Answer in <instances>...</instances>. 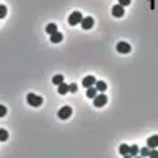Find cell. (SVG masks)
I'll list each match as a JSON object with an SVG mask.
<instances>
[{
	"mask_svg": "<svg viewBox=\"0 0 158 158\" xmlns=\"http://www.w3.org/2000/svg\"><path fill=\"white\" fill-rule=\"evenodd\" d=\"M147 147H150V149L158 147V134H155V136H150V138L147 139Z\"/></svg>",
	"mask_w": 158,
	"mask_h": 158,
	"instance_id": "cell-9",
	"label": "cell"
},
{
	"mask_svg": "<svg viewBox=\"0 0 158 158\" xmlns=\"http://www.w3.org/2000/svg\"><path fill=\"white\" fill-rule=\"evenodd\" d=\"M54 32H57V24H48L46 33H48V35H52Z\"/></svg>",
	"mask_w": 158,
	"mask_h": 158,
	"instance_id": "cell-15",
	"label": "cell"
},
{
	"mask_svg": "<svg viewBox=\"0 0 158 158\" xmlns=\"http://www.w3.org/2000/svg\"><path fill=\"white\" fill-rule=\"evenodd\" d=\"M27 103H29L30 106H33V108H38V106L43 104V98L35 95V93H29L27 95Z\"/></svg>",
	"mask_w": 158,
	"mask_h": 158,
	"instance_id": "cell-1",
	"label": "cell"
},
{
	"mask_svg": "<svg viewBox=\"0 0 158 158\" xmlns=\"http://www.w3.org/2000/svg\"><path fill=\"white\" fill-rule=\"evenodd\" d=\"M7 16V7L5 5H0V19Z\"/></svg>",
	"mask_w": 158,
	"mask_h": 158,
	"instance_id": "cell-19",
	"label": "cell"
},
{
	"mask_svg": "<svg viewBox=\"0 0 158 158\" xmlns=\"http://www.w3.org/2000/svg\"><path fill=\"white\" fill-rule=\"evenodd\" d=\"M139 154L142 155V157H149V154H150V149H149V147H145V149H141V150H139Z\"/></svg>",
	"mask_w": 158,
	"mask_h": 158,
	"instance_id": "cell-20",
	"label": "cell"
},
{
	"mask_svg": "<svg viewBox=\"0 0 158 158\" xmlns=\"http://www.w3.org/2000/svg\"><path fill=\"white\" fill-rule=\"evenodd\" d=\"M8 139V131L5 128H0V141H7Z\"/></svg>",
	"mask_w": 158,
	"mask_h": 158,
	"instance_id": "cell-18",
	"label": "cell"
},
{
	"mask_svg": "<svg viewBox=\"0 0 158 158\" xmlns=\"http://www.w3.org/2000/svg\"><path fill=\"white\" fill-rule=\"evenodd\" d=\"M52 82L55 84V86H59L60 82H63V76H62V75H55V76L52 78Z\"/></svg>",
	"mask_w": 158,
	"mask_h": 158,
	"instance_id": "cell-17",
	"label": "cell"
},
{
	"mask_svg": "<svg viewBox=\"0 0 158 158\" xmlns=\"http://www.w3.org/2000/svg\"><path fill=\"white\" fill-rule=\"evenodd\" d=\"M95 89L100 90V92H104V90L108 89V86H106L104 81H98V82H95Z\"/></svg>",
	"mask_w": 158,
	"mask_h": 158,
	"instance_id": "cell-13",
	"label": "cell"
},
{
	"mask_svg": "<svg viewBox=\"0 0 158 158\" xmlns=\"http://www.w3.org/2000/svg\"><path fill=\"white\" fill-rule=\"evenodd\" d=\"M97 93H98V90L95 89L93 86L87 89V97H89V98H95V97H97Z\"/></svg>",
	"mask_w": 158,
	"mask_h": 158,
	"instance_id": "cell-14",
	"label": "cell"
},
{
	"mask_svg": "<svg viewBox=\"0 0 158 158\" xmlns=\"http://www.w3.org/2000/svg\"><path fill=\"white\" fill-rule=\"evenodd\" d=\"M130 3H131V0H118V5H122V7H127Z\"/></svg>",
	"mask_w": 158,
	"mask_h": 158,
	"instance_id": "cell-22",
	"label": "cell"
},
{
	"mask_svg": "<svg viewBox=\"0 0 158 158\" xmlns=\"http://www.w3.org/2000/svg\"><path fill=\"white\" fill-rule=\"evenodd\" d=\"M57 90H59V93H60V95H65V93H68V92H70V89H68V84H65V82H60V84H59V87H57Z\"/></svg>",
	"mask_w": 158,
	"mask_h": 158,
	"instance_id": "cell-11",
	"label": "cell"
},
{
	"mask_svg": "<svg viewBox=\"0 0 158 158\" xmlns=\"http://www.w3.org/2000/svg\"><path fill=\"white\" fill-rule=\"evenodd\" d=\"M138 154H139V147L134 144V145H131V147L128 149V155L127 157H136Z\"/></svg>",
	"mask_w": 158,
	"mask_h": 158,
	"instance_id": "cell-12",
	"label": "cell"
},
{
	"mask_svg": "<svg viewBox=\"0 0 158 158\" xmlns=\"http://www.w3.org/2000/svg\"><path fill=\"white\" fill-rule=\"evenodd\" d=\"M128 149H130V147H128L127 144H122L120 147H118V152H120V155L127 157V155H128Z\"/></svg>",
	"mask_w": 158,
	"mask_h": 158,
	"instance_id": "cell-16",
	"label": "cell"
},
{
	"mask_svg": "<svg viewBox=\"0 0 158 158\" xmlns=\"http://www.w3.org/2000/svg\"><path fill=\"white\" fill-rule=\"evenodd\" d=\"M7 116V106L0 104V117H5Z\"/></svg>",
	"mask_w": 158,
	"mask_h": 158,
	"instance_id": "cell-21",
	"label": "cell"
},
{
	"mask_svg": "<svg viewBox=\"0 0 158 158\" xmlns=\"http://www.w3.org/2000/svg\"><path fill=\"white\" fill-rule=\"evenodd\" d=\"M93 24H95V21H93V18H92V16L82 18V21H81V25H82V29H84V30L92 29V27H93Z\"/></svg>",
	"mask_w": 158,
	"mask_h": 158,
	"instance_id": "cell-5",
	"label": "cell"
},
{
	"mask_svg": "<svg viewBox=\"0 0 158 158\" xmlns=\"http://www.w3.org/2000/svg\"><path fill=\"white\" fill-rule=\"evenodd\" d=\"M117 51L120 54H128L130 51H131V46H130L128 43H125V41H120V43H117Z\"/></svg>",
	"mask_w": 158,
	"mask_h": 158,
	"instance_id": "cell-6",
	"label": "cell"
},
{
	"mask_svg": "<svg viewBox=\"0 0 158 158\" xmlns=\"http://www.w3.org/2000/svg\"><path fill=\"white\" fill-rule=\"evenodd\" d=\"M106 103H108V97H106L104 93H101V95L97 93V97L93 98V106L95 108H103Z\"/></svg>",
	"mask_w": 158,
	"mask_h": 158,
	"instance_id": "cell-2",
	"label": "cell"
},
{
	"mask_svg": "<svg viewBox=\"0 0 158 158\" xmlns=\"http://www.w3.org/2000/svg\"><path fill=\"white\" fill-rule=\"evenodd\" d=\"M62 40H63V35H62L59 30H57V32H54L52 35H51V41H52V43H60Z\"/></svg>",
	"mask_w": 158,
	"mask_h": 158,
	"instance_id": "cell-10",
	"label": "cell"
},
{
	"mask_svg": "<svg viewBox=\"0 0 158 158\" xmlns=\"http://www.w3.org/2000/svg\"><path fill=\"white\" fill-rule=\"evenodd\" d=\"M95 82H97V79H95L93 76H86V78L82 79V86L86 87V89H89V87L95 86Z\"/></svg>",
	"mask_w": 158,
	"mask_h": 158,
	"instance_id": "cell-8",
	"label": "cell"
},
{
	"mask_svg": "<svg viewBox=\"0 0 158 158\" xmlns=\"http://www.w3.org/2000/svg\"><path fill=\"white\" fill-rule=\"evenodd\" d=\"M81 21H82V14L79 13V11H75V13L70 14L68 24H70V25H78V24H81Z\"/></svg>",
	"mask_w": 158,
	"mask_h": 158,
	"instance_id": "cell-3",
	"label": "cell"
},
{
	"mask_svg": "<svg viewBox=\"0 0 158 158\" xmlns=\"http://www.w3.org/2000/svg\"><path fill=\"white\" fill-rule=\"evenodd\" d=\"M73 114V109L70 108V106H63V108H60L59 111V118H62V120H66V118H70Z\"/></svg>",
	"mask_w": 158,
	"mask_h": 158,
	"instance_id": "cell-4",
	"label": "cell"
},
{
	"mask_svg": "<svg viewBox=\"0 0 158 158\" xmlns=\"http://www.w3.org/2000/svg\"><path fill=\"white\" fill-rule=\"evenodd\" d=\"M68 89H70V92L75 93L76 90H78V86H76V84H68Z\"/></svg>",
	"mask_w": 158,
	"mask_h": 158,
	"instance_id": "cell-23",
	"label": "cell"
},
{
	"mask_svg": "<svg viewBox=\"0 0 158 158\" xmlns=\"http://www.w3.org/2000/svg\"><path fill=\"white\" fill-rule=\"evenodd\" d=\"M111 13H112V16H116V18H122L123 13H125V10H123L122 5H114V7L111 8Z\"/></svg>",
	"mask_w": 158,
	"mask_h": 158,
	"instance_id": "cell-7",
	"label": "cell"
},
{
	"mask_svg": "<svg viewBox=\"0 0 158 158\" xmlns=\"http://www.w3.org/2000/svg\"><path fill=\"white\" fill-rule=\"evenodd\" d=\"M149 157H154V158H157V157H158V152H157V150H150Z\"/></svg>",
	"mask_w": 158,
	"mask_h": 158,
	"instance_id": "cell-24",
	"label": "cell"
}]
</instances>
